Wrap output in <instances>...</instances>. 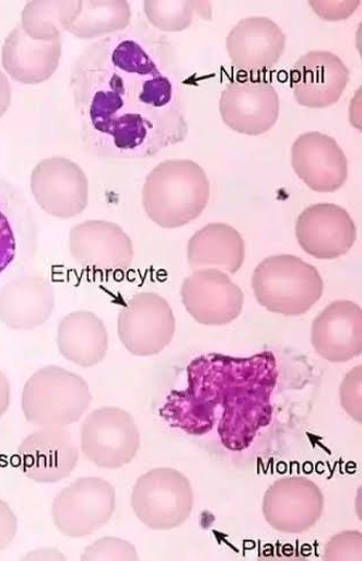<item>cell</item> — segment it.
Listing matches in <instances>:
<instances>
[{
    "mask_svg": "<svg viewBox=\"0 0 362 561\" xmlns=\"http://www.w3.org/2000/svg\"><path fill=\"white\" fill-rule=\"evenodd\" d=\"M175 50L145 22L90 44L75 61L71 92L81 140L109 160H143L189 133Z\"/></svg>",
    "mask_w": 362,
    "mask_h": 561,
    "instance_id": "cell-1",
    "label": "cell"
},
{
    "mask_svg": "<svg viewBox=\"0 0 362 561\" xmlns=\"http://www.w3.org/2000/svg\"><path fill=\"white\" fill-rule=\"evenodd\" d=\"M188 385L173 391L161 415L174 428L206 435L217 425L222 444L245 450L273 414L279 370L271 352L250 357L201 355L188 366Z\"/></svg>",
    "mask_w": 362,
    "mask_h": 561,
    "instance_id": "cell-2",
    "label": "cell"
},
{
    "mask_svg": "<svg viewBox=\"0 0 362 561\" xmlns=\"http://www.w3.org/2000/svg\"><path fill=\"white\" fill-rule=\"evenodd\" d=\"M211 184L203 169L190 160H170L147 176L142 202L148 217L163 229L188 226L207 209Z\"/></svg>",
    "mask_w": 362,
    "mask_h": 561,
    "instance_id": "cell-3",
    "label": "cell"
},
{
    "mask_svg": "<svg viewBox=\"0 0 362 561\" xmlns=\"http://www.w3.org/2000/svg\"><path fill=\"white\" fill-rule=\"evenodd\" d=\"M318 268L293 255L265 259L253 277L257 301L270 312L301 317L324 295Z\"/></svg>",
    "mask_w": 362,
    "mask_h": 561,
    "instance_id": "cell-4",
    "label": "cell"
},
{
    "mask_svg": "<svg viewBox=\"0 0 362 561\" xmlns=\"http://www.w3.org/2000/svg\"><path fill=\"white\" fill-rule=\"evenodd\" d=\"M93 401L86 380L58 366L37 370L25 385L21 409L42 428H65L81 420Z\"/></svg>",
    "mask_w": 362,
    "mask_h": 561,
    "instance_id": "cell-5",
    "label": "cell"
},
{
    "mask_svg": "<svg viewBox=\"0 0 362 561\" xmlns=\"http://www.w3.org/2000/svg\"><path fill=\"white\" fill-rule=\"evenodd\" d=\"M190 481L173 468H155L136 482L131 507L139 520L153 530L183 526L194 508Z\"/></svg>",
    "mask_w": 362,
    "mask_h": 561,
    "instance_id": "cell-6",
    "label": "cell"
},
{
    "mask_svg": "<svg viewBox=\"0 0 362 561\" xmlns=\"http://www.w3.org/2000/svg\"><path fill=\"white\" fill-rule=\"evenodd\" d=\"M81 450L104 469H119L138 455L141 436L133 417L119 408H102L90 413L81 425Z\"/></svg>",
    "mask_w": 362,
    "mask_h": 561,
    "instance_id": "cell-7",
    "label": "cell"
},
{
    "mask_svg": "<svg viewBox=\"0 0 362 561\" xmlns=\"http://www.w3.org/2000/svg\"><path fill=\"white\" fill-rule=\"evenodd\" d=\"M115 511V488L100 478H81L58 493L52 519L63 536L81 538L107 525Z\"/></svg>",
    "mask_w": 362,
    "mask_h": 561,
    "instance_id": "cell-8",
    "label": "cell"
},
{
    "mask_svg": "<svg viewBox=\"0 0 362 561\" xmlns=\"http://www.w3.org/2000/svg\"><path fill=\"white\" fill-rule=\"evenodd\" d=\"M175 330L171 305L154 291L133 296L119 313V339L135 356L162 353L172 343Z\"/></svg>",
    "mask_w": 362,
    "mask_h": 561,
    "instance_id": "cell-9",
    "label": "cell"
},
{
    "mask_svg": "<svg viewBox=\"0 0 362 561\" xmlns=\"http://www.w3.org/2000/svg\"><path fill=\"white\" fill-rule=\"evenodd\" d=\"M31 188L39 208L59 219L74 218L87 207V176L66 157L40 161L32 172Z\"/></svg>",
    "mask_w": 362,
    "mask_h": 561,
    "instance_id": "cell-10",
    "label": "cell"
},
{
    "mask_svg": "<svg viewBox=\"0 0 362 561\" xmlns=\"http://www.w3.org/2000/svg\"><path fill=\"white\" fill-rule=\"evenodd\" d=\"M219 108L230 128L258 137L277 125L280 99L275 85L266 80L240 79L224 87Z\"/></svg>",
    "mask_w": 362,
    "mask_h": 561,
    "instance_id": "cell-11",
    "label": "cell"
},
{
    "mask_svg": "<svg viewBox=\"0 0 362 561\" xmlns=\"http://www.w3.org/2000/svg\"><path fill=\"white\" fill-rule=\"evenodd\" d=\"M180 298L191 318L202 325L222 327L237 320L244 305L243 290L218 268H199L180 286Z\"/></svg>",
    "mask_w": 362,
    "mask_h": 561,
    "instance_id": "cell-12",
    "label": "cell"
},
{
    "mask_svg": "<svg viewBox=\"0 0 362 561\" xmlns=\"http://www.w3.org/2000/svg\"><path fill=\"white\" fill-rule=\"evenodd\" d=\"M325 497L322 489L306 478H285L265 493L262 513L267 524L284 534H303L322 519Z\"/></svg>",
    "mask_w": 362,
    "mask_h": 561,
    "instance_id": "cell-13",
    "label": "cell"
},
{
    "mask_svg": "<svg viewBox=\"0 0 362 561\" xmlns=\"http://www.w3.org/2000/svg\"><path fill=\"white\" fill-rule=\"evenodd\" d=\"M72 257L83 267L100 273H119L130 267L133 245L116 222L86 220L70 233Z\"/></svg>",
    "mask_w": 362,
    "mask_h": 561,
    "instance_id": "cell-14",
    "label": "cell"
},
{
    "mask_svg": "<svg viewBox=\"0 0 362 561\" xmlns=\"http://www.w3.org/2000/svg\"><path fill=\"white\" fill-rule=\"evenodd\" d=\"M296 237L306 254L318 260H335L350 252L357 240V228L345 208L318 204L300 215Z\"/></svg>",
    "mask_w": 362,
    "mask_h": 561,
    "instance_id": "cell-15",
    "label": "cell"
},
{
    "mask_svg": "<svg viewBox=\"0 0 362 561\" xmlns=\"http://www.w3.org/2000/svg\"><path fill=\"white\" fill-rule=\"evenodd\" d=\"M291 164L314 192L335 193L348 181L349 162L335 139L320 131H308L292 145Z\"/></svg>",
    "mask_w": 362,
    "mask_h": 561,
    "instance_id": "cell-16",
    "label": "cell"
},
{
    "mask_svg": "<svg viewBox=\"0 0 362 561\" xmlns=\"http://www.w3.org/2000/svg\"><path fill=\"white\" fill-rule=\"evenodd\" d=\"M22 471L37 483H57L70 478L80 451L74 437L63 428H42L19 446Z\"/></svg>",
    "mask_w": 362,
    "mask_h": 561,
    "instance_id": "cell-17",
    "label": "cell"
},
{
    "mask_svg": "<svg viewBox=\"0 0 362 561\" xmlns=\"http://www.w3.org/2000/svg\"><path fill=\"white\" fill-rule=\"evenodd\" d=\"M350 71L341 58L329 51H310L291 72L293 96L308 108H326L341 100Z\"/></svg>",
    "mask_w": 362,
    "mask_h": 561,
    "instance_id": "cell-18",
    "label": "cell"
},
{
    "mask_svg": "<svg viewBox=\"0 0 362 561\" xmlns=\"http://www.w3.org/2000/svg\"><path fill=\"white\" fill-rule=\"evenodd\" d=\"M311 343L332 364L353 360L362 353V309L349 300H336L312 324Z\"/></svg>",
    "mask_w": 362,
    "mask_h": 561,
    "instance_id": "cell-19",
    "label": "cell"
},
{
    "mask_svg": "<svg viewBox=\"0 0 362 561\" xmlns=\"http://www.w3.org/2000/svg\"><path fill=\"white\" fill-rule=\"evenodd\" d=\"M225 48L237 70L266 72L279 64L285 50V35L273 20L246 18L231 31Z\"/></svg>",
    "mask_w": 362,
    "mask_h": 561,
    "instance_id": "cell-20",
    "label": "cell"
},
{
    "mask_svg": "<svg viewBox=\"0 0 362 561\" xmlns=\"http://www.w3.org/2000/svg\"><path fill=\"white\" fill-rule=\"evenodd\" d=\"M55 307V288L40 276L19 277L0 289V321L12 330L42 327L50 320Z\"/></svg>",
    "mask_w": 362,
    "mask_h": 561,
    "instance_id": "cell-21",
    "label": "cell"
},
{
    "mask_svg": "<svg viewBox=\"0 0 362 561\" xmlns=\"http://www.w3.org/2000/svg\"><path fill=\"white\" fill-rule=\"evenodd\" d=\"M61 54V39L36 41L17 26L4 42L2 62L14 81L39 84L57 72Z\"/></svg>",
    "mask_w": 362,
    "mask_h": 561,
    "instance_id": "cell-22",
    "label": "cell"
},
{
    "mask_svg": "<svg viewBox=\"0 0 362 561\" xmlns=\"http://www.w3.org/2000/svg\"><path fill=\"white\" fill-rule=\"evenodd\" d=\"M57 345L66 360L82 368L101 364L108 350V333L96 313L78 310L68 313L59 323Z\"/></svg>",
    "mask_w": 362,
    "mask_h": 561,
    "instance_id": "cell-23",
    "label": "cell"
},
{
    "mask_svg": "<svg viewBox=\"0 0 362 561\" xmlns=\"http://www.w3.org/2000/svg\"><path fill=\"white\" fill-rule=\"evenodd\" d=\"M187 256L194 272L199 268H218L235 275L245 261V242L229 224L212 222L191 237Z\"/></svg>",
    "mask_w": 362,
    "mask_h": 561,
    "instance_id": "cell-24",
    "label": "cell"
},
{
    "mask_svg": "<svg viewBox=\"0 0 362 561\" xmlns=\"http://www.w3.org/2000/svg\"><path fill=\"white\" fill-rule=\"evenodd\" d=\"M130 20L131 8L125 0H86L79 2L63 31L79 38L93 39L127 30Z\"/></svg>",
    "mask_w": 362,
    "mask_h": 561,
    "instance_id": "cell-25",
    "label": "cell"
},
{
    "mask_svg": "<svg viewBox=\"0 0 362 561\" xmlns=\"http://www.w3.org/2000/svg\"><path fill=\"white\" fill-rule=\"evenodd\" d=\"M78 2H30L21 15V27L33 39H61L63 25L75 13Z\"/></svg>",
    "mask_w": 362,
    "mask_h": 561,
    "instance_id": "cell-26",
    "label": "cell"
},
{
    "mask_svg": "<svg viewBox=\"0 0 362 561\" xmlns=\"http://www.w3.org/2000/svg\"><path fill=\"white\" fill-rule=\"evenodd\" d=\"M144 12L150 25L161 32L178 33L189 28L195 14L210 20L212 8L209 2H192V0H148L144 2Z\"/></svg>",
    "mask_w": 362,
    "mask_h": 561,
    "instance_id": "cell-27",
    "label": "cell"
},
{
    "mask_svg": "<svg viewBox=\"0 0 362 561\" xmlns=\"http://www.w3.org/2000/svg\"><path fill=\"white\" fill-rule=\"evenodd\" d=\"M83 561H133L139 560V553L129 542L117 537H104L87 547L81 556Z\"/></svg>",
    "mask_w": 362,
    "mask_h": 561,
    "instance_id": "cell-28",
    "label": "cell"
},
{
    "mask_svg": "<svg viewBox=\"0 0 362 561\" xmlns=\"http://www.w3.org/2000/svg\"><path fill=\"white\" fill-rule=\"evenodd\" d=\"M362 535L359 531H343L331 538L324 554L325 561L362 559Z\"/></svg>",
    "mask_w": 362,
    "mask_h": 561,
    "instance_id": "cell-29",
    "label": "cell"
},
{
    "mask_svg": "<svg viewBox=\"0 0 362 561\" xmlns=\"http://www.w3.org/2000/svg\"><path fill=\"white\" fill-rule=\"evenodd\" d=\"M361 377L362 367H355L345 378L341 386V403L343 410L355 421L361 423Z\"/></svg>",
    "mask_w": 362,
    "mask_h": 561,
    "instance_id": "cell-30",
    "label": "cell"
},
{
    "mask_svg": "<svg viewBox=\"0 0 362 561\" xmlns=\"http://www.w3.org/2000/svg\"><path fill=\"white\" fill-rule=\"evenodd\" d=\"M312 9L326 20H342L352 15L360 2H310Z\"/></svg>",
    "mask_w": 362,
    "mask_h": 561,
    "instance_id": "cell-31",
    "label": "cell"
},
{
    "mask_svg": "<svg viewBox=\"0 0 362 561\" xmlns=\"http://www.w3.org/2000/svg\"><path fill=\"white\" fill-rule=\"evenodd\" d=\"M17 533V520L12 508L0 500V551L5 550Z\"/></svg>",
    "mask_w": 362,
    "mask_h": 561,
    "instance_id": "cell-32",
    "label": "cell"
},
{
    "mask_svg": "<svg viewBox=\"0 0 362 561\" xmlns=\"http://www.w3.org/2000/svg\"><path fill=\"white\" fill-rule=\"evenodd\" d=\"M12 102V87L3 71H0V119H2Z\"/></svg>",
    "mask_w": 362,
    "mask_h": 561,
    "instance_id": "cell-33",
    "label": "cell"
},
{
    "mask_svg": "<svg viewBox=\"0 0 362 561\" xmlns=\"http://www.w3.org/2000/svg\"><path fill=\"white\" fill-rule=\"evenodd\" d=\"M11 405V386L7 375L0 370V417L7 414Z\"/></svg>",
    "mask_w": 362,
    "mask_h": 561,
    "instance_id": "cell-34",
    "label": "cell"
}]
</instances>
